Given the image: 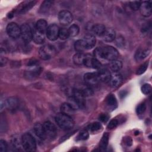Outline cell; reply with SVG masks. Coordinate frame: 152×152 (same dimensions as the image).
<instances>
[{
    "label": "cell",
    "instance_id": "cell-1",
    "mask_svg": "<svg viewBox=\"0 0 152 152\" xmlns=\"http://www.w3.org/2000/svg\"><path fill=\"white\" fill-rule=\"evenodd\" d=\"M94 56L97 59L100 58L112 61L119 56L118 50L111 46L98 47L94 50Z\"/></svg>",
    "mask_w": 152,
    "mask_h": 152
},
{
    "label": "cell",
    "instance_id": "cell-2",
    "mask_svg": "<svg viewBox=\"0 0 152 152\" xmlns=\"http://www.w3.org/2000/svg\"><path fill=\"white\" fill-rule=\"evenodd\" d=\"M57 125L63 130H69L74 126V121L72 117L62 112L58 113L55 116Z\"/></svg>",
    "mask_w": 152,
    "mask_h": 152
},
{
    "label": "cell",
    "instance_id": "cell-3",
    "mask_svg": "<svg viewBox=\"0 0 152 152\" xmlns=\"http://www.w3.org/2000/svg\"><path fill=\"white\" fill-rule=\"evenodd\" d=\"M23 149L28 152L34 151L36 149V142L34 138L29 133H26L21 137Z\"/></svg>",
    "mask_w": 152,
    "mask_h": 152
},
{
    "label": "cell",
    "instance_id": "cell-4",
    "mask_svg": "<svg viewBox=\"0 0 152 152\" xmlns=\"http://www.w3.org/2000/svg\"><path fill=\"white\" fill-rule=\"evenodd\" d=\"M56 52V49L54 46L52 45H45L40 48L39 54L42 59L48 60L54 57Z\"/></svg>",
    "mask_w": 152,
    "mask_h": 152
},
{
    "label": "cell",
    "instance_id": "cell-5",
    "mask_svg": "<svg viewBox=\"0 0 152 152\" xmlns=\"http://www.w3.org/2000/svg\"><path fill=\"white\" fill-rule=\"evenodd\" d=\"M83 65H84L86 66L97 69H99L102 67L100 61L90 54H86Z\"/></svg>",
    "mask_w": 152,
    "mask_h": 152
},
{
    "label": "cell",
    "instance_id": "cell-6",
    "mask_svg": "<svg viewBox=\"0 0 152 152\" xmlns=\"http://www.w3.org/2000/svg\"><path fill=\"white\" fill-rule=\"evenodd\" d=\"M20 36L27 43L33 40V31L30 26L27 24H23L20 27Z\"/></svg>",
    "mask_w": 152,
    "mask_h": 152
},
{
    "label": "cell",
    "instance_id": "cell-7",
    "mask_svg": "<svg viewBox=\"0 0 152 152\" xmlns=\"http://www.w3.org/2000/svg\"><path fill=\"white\" fill-rule=\"evenodd\" d=\"M46 138L53 140L57 135V129L53 124L50 121H46L43 124Z\"/></svg>",
    "mask_w": 152,
    "mask_h": 152
},
{
    "label": "cell",
    "instance_id": "cell-8",
    "mask_svg": "<svg viewBox=\"0 0 152 152\" xmlns=\"http://www.w3.org/2000/svg\"><path fill=\"white\" fill-rule=\"evenodd\" d=\"M6 30L8 35L12 39H17L20 36V27L15 23H9L7 26Z\"/></svg>",
    "mask_w": 152,
    "mask_h": 152
},
{
    "label": "cell",
    "instance_id": "cell-9",
    "mask_svg": "<svg viewBox=\"0 0 152 152\" xmlns=\"http://www.w3.org/2000/svg\"><path fill=\"white\" fill-rule=\"evenodd\" d=\"M74 88L80 91L85 97L91 96L94 94L91 87L86 84V83H78L76 84L74 87Z\"/></svg>",
    "mask_w": 152,
    "mask_h": 152
},
{
    "label": "cell",
    "instance_id": "cell-10",
    "mask_svg": "<svg viewBox=\"0 0 152 152\" xmlns=\"http://www.w3.org/2000/svg\"><path fill=\"white\" fill-rule=\"evenodd\" d=\"M59 23L64 26L69 25L73 20V16L71 12L68 10H62L58 14Z\"/></svg>",
    "mask_w": 152,
    "mask_h": 152
},
{
    "label": "cell",
    "instance_id": "cell-11",
    "mask_svg": "<svg viewBox=\"0 0 152 152\" xmlns=\"http://www.w3.org/2000/svg\"><path fill=\"white\" fill-rule=\"evenodd\" d=\"M28 67L29 69L25 72V76L27 77L28 79L34 78L40 74L41 68L36 65V62H31V64H29Z\"/></svg>",
    "mask_w": 152,
    "mask_h": 152
},
{
    "label": "cell",
    "instance_id": "cell-12",
    "mask_svg": "<svg viewBox=\"0 0 152 152\" xmlns=\"http://www.w3.org/2000/svg\"><path fill=\"white\" fill-rule=\"evenodd\" d=\"M59 27L55 24H52L48 27L46 34L48 39L51 41H54L59 37Z\"/></svg>",
    "mask_w": 152,
    "mask_h": 152
},
{
    "label": "cell",
    "instance_id": "cell-13",
    "mask_svg": "<svg viewBox=\"0 0 152 152\" xmlns=\"http://www.w3.org/2000/svg\"><path fill=\"white\" fill-rule=\"evenodd\" d=\"M71 97L74 100V101L77 104L79 108H83L86 106V100L85 97L77 90L73 88L71 92Z\"/></svg>",
    "mask_w": 152,
    "mask_h": 152
},
{
    "label": "cell",
    "instance_id": "cell-14",
    "mask_svg": "<svg viewBox=\"0 0 152 152\" xmlns=\"http://www.w3.org/2000/svg\"><path fill=\"white\" fill-rule=\"evenodd\" d=\"M84 80L86 84L90 86H95L100 81L97 72L86 73L84 75Z\"/></svg>",
    "mask_w": 152,
    "mask_h": 152
},
{
    "label": "cell",
    "instance_id": "cell-15",
    "mask_svg": "<svg viewBox=\"0 0 152 152\" xmlns=\"http://www.w3.org/2000/svg\"><path fill=\"white\" fill-rule=\"evenodd\" d=\"M139 10L142 16L145 17H150L152 13L151 2V1H141Z\"/></svg>",
    "mask_w": 152,
    "mask_h": 152
},
{
    "label": "cell",
    "instance_id": "cell-16",
    "mask_svg": "<svg viewBox=\"0 0 152 152\" xmlns=\"http://www.w3.org/2000/svg\"><path fill=\"white\" fill-rule=\"evenodd\" d=\"M109 84L112 88L118 87L122 83V77L121 74L118 72H114L111 74Z\"/></svg>",
    "mask_w": 152,
    "mask_h": 152
},
{
    "label": "cell",
    "instance_id": "cell-17",
    "mask_svg": "<svg viewBox=\"0 0 152 152\" xmlns=\"http://www.w3.org/2000/svg\"><path fill=\"white\" fill-rule=\"evenodd\" d=\"M86 50L92 49L96 45V39L94 35L91 34H86L82 39Z\"/></svg>",
    "mask_w": 152,
    "mask_h": 152
},
{
    "label": "cell",
    "instance_id": "cell-18",
    "mask_svg": "<svg viewBox=\"0 0 152 152\" xmlns=\"http://www.w3.org/2000/svg\"><path fill=\"white\" fill-rule=\"evenodd\" d=\"M97 73H98L100 81H103L105 83L109 82V79L110 78L111 74L107 68L102 67L99 69Z\"/></svg>",
    "mask_w": 152,
    "mask_h": 152
},
{
    "label": "cell",
    "instance_id": "cell-19",
    "mask_svg": "<svg viewBox=\"0 0 152 152\" xmlns=\"http://www.w3.org/2000/svg\"><path fill=\"white\" fill-rule=\"evenodd\" d=\"M106 104L107 106V107L110 109H115L117 107V100L116 99V97L112 93L109 94L105 99Z\"/></svg>",
    "mask_w": 152,
    "mask_h": 152
},
{
    "label": "cell",
    "instance_id": "cell-20",
    "mask_svg": "<svg viewBox=\"0 0 152 152\" xmlns=\"http://www.w3.org/2000/svg\"><path fill=\"white\" fill-rule=\"evenodd\" d=\"M34 131L36 135L40 139L45 140L46 138V135L44 130L43 125L40 123H37L34 126Z\"/></svg>",
    "mask_w": 152,
    "mask_h": 152
},
{
    "label": "cell",
    "instance_id": "cell-21",
    "mask_svg": "<svg viewBox=\"0 0 152 152\" xmlns=\"http://www.w3.org/2000/svg\"><path fill=\"white\" fill-rule=\"evenodd\" d=\"M102 37L106 42H112L116 38V32L113 28H106Z\"/></svg>",
    "mask_w": 152,
    "mask_h": 152
},
{
    "label": "cell",
    "instance_id": "cell-22",
    "mask_svg": "<svg viewBox=\"0 0 152 152\" xmlns=\"http://www.w3.org/2000/svg\"><path fill=\"white\" fill-rule=\"evenodd\" d=\"M61 112L65 113L66 115H68L70 116H71L74 113L75 109L71 106V105L68 103L65 102L62 104L61 106Z\"/></svg>",
    "mask_w": 152,
    "mask_h": 152
},
{
    "label": "cell",
    "instance_id": "cell-23",
    "mask_svg": "<svg viewBox=\"0 0 152 152\" xmlns=\"http://www.w3.org/2000/svg\"><path fill=\"white\" fill-rule=\"evenodd\" d=\"M48 27V26L46 21L43 19H40L36 22L35 28L38 31H39L43 34H45L46 32Z\"/></svg>",
    "mask_w": 152,
    "mask_h": 152
},
{
    "label": "cell",
    "instance_id": "cell-24",
    "mask_svg": "<svg viewBox=\"0 0 152 152\" xmlns=\"http://www.w3.org/2000/svg\"><path fill=\"white\" fill-rule=\"evenodd\" d=\"M33 40L36 44H42L45 40V34L38 31L36 28L33 31Z\"/></svg>",
    "mask_w": 152,
    "mask_h": 152
},
{
    "label": "cell",
    "instance_id": "cell-25",
    "mask_svg": "<svg viewBox=\"0 0 152 152\" xmlns=\"http://www.w3.org/2000/svg\"><path fill=\"white\" fill-rule=\"evenodd\" d=\"M5 106L11 110L16 109L18 106V100L15 97H10L5 102Z\"/></svg>",
    "mask_w": 152,
    "mask_h": 152
},
{
    "label": "cell",
    "instance_id": "cell-26",
    "mask_svg": "<svg viewBox=\"0 0 152 152\" xmlns=\"http://www.w3.org/2000/svg\"><path fill=\"white\" fill-rule=\"evenodd\" d=\"M106 27L102 24H95L92 27L93 33L98 36H103L106 31Z\"/></svg>",
    "mask_w": 152,
    "mask_h": 152
},
{
    "label": "cell",
    "instance_id": "cell-27",
    "mask_svg": "<svg viewBox=\"0 0 152 152\" xmlns=\"http://www.w3.org/2000/svg\"><path fill=\"white\" fill-rule=\"evenodd\" d=\"M85 56H86V54H84V53L77 52L73 56L72 60H73L74 63L77 65H83Z\"/></svg>",
    "mask_w": 152,
    "mask_h": 152
},
{
    "label": "cell",
    "instance_id": "cell-28",
    "mask_svg": "<svg viewBox=\"0 0 152 152\" xmlns=\"http://www.w3.org/2000/svg\"><path fill=\"white\" fill-rule=\"evenodd\" d=\"M150 50L149 49H140L136 52L135 55V59L137 61H141L146 58L150 54Z\"/></svg>",
    "mask_w": 152,
    "mask_h": 152
},
{
    "label": "cell",
    "instance_id": "cell-29",
    "mask_svg": "<svg viewBox=\"0 0 152 152\" xmlns=\"http://www.w3.org/2000/svg\"><path fill=\"white\" fill-rule=\"evenodd\" d=\"M122 67V63L120 61L114 60L110 62L109 68L113 72H118Z\"/></svg>",
    "mask_w": 152,
    "mask_h": 152
},
{
    "label": "cell",
    "instance_id": "cell-30",
    "mask_svg": "<svg viewBox=\"0 0 152 152\" xmlns=\"http://www.w3.org/2000/svg\"><path fill=\"white\" fill-rule=\"evenodd\" d=\"M36 3V1H28L24 2V5L21 7L18 12L20 13L23 14L30 10Z\"/></svg>",
    "mask_w": 152,
    "mask_h": 152
},
{
    "label": "cell",
    "instance_id": "cell-31",
    "mask_svg": "<svg viewBox=\"0 0 152 152\" xmlns=\"http://www.w3.org/2000/svg\"><path fill=\"white\" fill-rule=\"evenodd\" d=\"M109 135L107 132L104 133L102 136L99 144V147L100 148L101 150H105L107 148L109 142Z\"/></svg>",
    "mask_w": 152,
    "mask_h": 152
},
{
    "label": "cell",
    "instance_id": "cell-32",
    "mask_svg": "<svg viewBox=\"0 0 152 152\" xmlns=\"http://www.w3.org/2000/svg\"><path fill=\"white\" fill-rule=\"evenodd\" d=\"M68 31L69 37H75L79 33L80 28L77 24H72L68 28Z\"/></svg>",
    "mask_w": 152,
    "mask_h": 152
},
{
    "label": "cell",
    "instance_id": "cell-33",
    "mask_svg": "<svg viewBox=\"0 0 152 152\" xmlns=\"http://www.w3.org/2000/svg\"><path fill=\"white\" fill-rule=\"evenodd\" d=\"M74 48L77 52H83L86 50V48L84 47L82 39L78 40L75 42Z\"/></svg>",
    "mask_w": 152,
    "mask_h": 152
},
{
    "label": "cell",
    "instance_id": "cell-34",
    "mask_svg": "<svg viewBox=\"0 0 152 152\" xmlns=\"http://www.w3.org/2000/svg\"><path fill=\"white\" fill-rule=\"evenodd\" d=\"M102 128V126L100 123L99 122H93L87 126V129L91 132H96L101 129Z\"/></svg>",
    "mask_w": 152,
    "mask_h": 152
},
{
    "label": "cell",
    "instance_id": "cell-35",
    "mask_svg": "<svg viewBox=\"0 0 152 152\" xmlns=\"http://www.w3.org/2000/svg\"><path fill=\"white\" fill-rule=\"evenodd\" d=\"M69 37V34L68 31V29L65 28H61L59 29V38L61 40L67 39Z\"/></svg>",
    "mask_w": 152,
    "mask_h": 152
},
{
    "label": "cell",
    "instance_id": "cell-36",
    "mask_svg": "<svg viewBox=\"0 0 152 152\" xmlns=\"http://www.w3.org/2000/svg\"><path fill=\"white\" fill-rule=\"evenodd\" d=\"M89 137V134L87 129L82 130L78 135L77 137V140L81 141V140H86Z\"/></svg>",
    "mask_w": 152,
    "mask_h": 152
},
{
    "label": "cell",
    "instance_id": "cell-37",
    "mask_svg": "<svg viewBox=\"0 0 152 152\" xmlns=\"http://www.w3.org/2000/svg\"><path fill=\"white\" fill-rule=\"evenodd\" d=\"M12 145L18 149H20L21 147H23L22 142H21V138L20 140L18 137H14L12 140Z\"/></svg>",
    "mask_w": 152,
    "mask_h": 152
},
{
    "label": "cell",
    "instance_id": "cell-38",
    "mask_svg": "<svg viewBox=\"0 0 152 152\" xmlns=\"http://www.w3.org/2000/svg\"><path fill=\"white\" fill-rule=\"evenodd\" d=\"M53 2L50 1H45L40 7V10L42 11V12H44L49 10V8L50 7L51 5L52 4Z\"/></svg>",
    "mask_w": 152,
    "mask_h": 152
},
{
    "label": "cell",
    "instance_id": "cell-39",
    "mask_svg": "<svg viewBox=\"0 0 152 152\" xmlns=\"http://www.w3.org/2000/svg\"><path fill=\"white\" fill-rule=\"evenodd\" d=\"M141 90L143 94L147 95V94H150L151 91V86L149 84H144L142 86Z\"/></svg>",
    "mask_w": 152,
    "mask_h": 152
},
{
    "label": "cell",
    "instance_id": "cell-40",
    "mask_svg": "<svg viewBox=\"0 0 152 152\" xmlns=\"http://www.w3.org/2000/svg\"><path fill=\"white\" fill-rule=\"evenodd\" d=\"M147 67H148V62H145V63L142 64L137 69V70L136 71V74L137 75L142 74L147 70Z\"/></svg>",
    "mask_w": 152,
    "mask_h": 152
},
{
    "label": "cell",
    "instance_id": "cell-41",
    "mask_svg": "<svg viewBox=\"0 0 152 152\" xmlns=\"http://www.w3.org/2000/svg\"><path fill=\"white\" fill-rule=\"evenodd\" d=\"M146 109V105L145 103H141L140 104H139L136 109V112L137 113L138 115H141L142 113H144V112L145 111Z\"/></svg>",
    "mask_w": 152,
    "mask_h": 152
},
{
    "label": "cell",
    "instance_id": "cell-42",
    "mask_svg": "<svg viewBox=\"0 0 152 152\" xmlns=\"http://www.w3.org/2000/svg\"><path fill=\"white\" fill-rule=\"evenodd\" d=\"M141 1H131L129 2V6L132 10L136 11L139 10Z\"/></svg>",
    "mask_w": 152,
    "mask_h": 152
},
{
    "label": "cell",
    "instance_id": "cell-43",
    "mask_svg": "<svg viewBox=\"0 0 152 152\" xmlns=\"http://www.w3.org/2000/svg\"><path fill=\"white\" fill-rule=\"evenodd\" d=\"M118 125V120L115 119H112L109 123L107 125V128L109 129H113L115 128H116Z\"/></svg>",
    "mask_w": 152,
    "mask_h": 152
},
{
    "label": "cell",
    "instance_id": "cell-44",
    "mask_svg": "<svg viewBox=\"0 0 152 152\" xmlns=\"http://www.w3.org/2000/svg\"><path fill=\"white\" fill-rule=\"evenodd\" d=\"M8 145L5 141L3 140H0V151L5 152L7 150Z\"/></svg>",
    "mask_w": 152,
    "mask_h": 152
},
{
    "label": "cell",
    "instance_id": "cell-45",
    "mask_svg": "<svg viewBox=\"0 0 152 152\" xmlns=\"http://www.w3.org/2000/svg\"><path fill=\"white\" fill-rule=\"evenodd\" d=\"M109 118V116L106 113H102L100 115L99 119V120L102 122H106Z\"/></svg>",
    "mask_w": 152,
    "mask_h": 152
},
{
    "label": "cell",
    "instance_id": "cell-46",
    "mask_svg": "<svg viewBox=\"0 0 152 152\" xmlns=\"http://www.w3.org/2000/svg\"><path fill=\"white\" fill-rule=\"evenodd\" d=\"M116 42L117 45L119 46H121V45H123L124 44V38L122 37L119 36L118 38H116Z\"/></svg>",
    "mask_w": 152,
    "mask_h": 152
}]
</instances>
